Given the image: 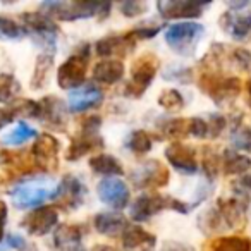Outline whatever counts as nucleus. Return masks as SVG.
I'll use <instances>...</instances> for the list:
<instances>
[{"mask_svg": "<svg viewBox=\"0 0 251 251\" xmlns=\"http://www.w3.org/2000/svg\"><path fill=\"white\" fill-rule=\"evenodd\" d=\"M84 236V227L79 224H62L57 227V230L53 232V244L59 250H73L77 248L83 241Z\"/></svg>", "mask_w": 251, "mask_h": 251, "instance_id": "24", "label": "nucleus"}, {"mask_svg": "<svg viewBox=\"0 0 251 251\" xmlns=\"http://www.w3.org/2000/svg\"><path fill=\"white\" fill-rule=\"evenodd\" d=\"M124 76V64L117 59H105L93 69V81L103 84H115Z\"/></svg>", "mask_w": 251, "mask_h": 251, "instance_id": "25", "label": "nucleus"}, {"mask_svg": "<svg viewBox=\"0 0 251 251\" xmlns=\"http://www.w3.org/2000/svg\"><path fill=\"white\" fill-rule=\"evenodd\" d=\"M23 23H25L26 33H31L36 40H42V43L45 47H53L55 45V38L59 35V28L53 23V19L50 16H47L45 12H25L21 16Z\"/></svg>", "mask_w": 251, "mask_h": 251, "instance_id": "12", "label": "nucleus"}, {"mask_svg": "<svg viewBox=\"0 0 251 251\" xmlns=\"http://www.w3.org/2000/svg\"><path fill=\"white\" fill-rule=\"evenodd\" d=\"M67 107L55 97H47L40 101V121L45 126L57 131H64L66 127Z\"/></svg>", "mask_w": 251, "mask_h": 251, "instance_id": "19", "label": "nucleus"}, {"mask_svg": "<svg viewBox=\"0 0 251 251\" xmlns=\"http://www.w3.org/2000/svg\"><path fill=\"white\" fill-rule=\"evenodd\" d=\"M69 251H84V250H83V248L77 246V248H73V250H69Z\"/></svg>", "mask_w": 251, "mask_h": 251, "instance_id": "48", "label": "nucleus"}, {"mask_svg": "<svg viewBox=\"0 0 251 251\" xmlns=\"http://www.w3.org/2000/svg\"><path fill=\"white\" fill-rule=\"evenodd\" d=\"M60 143L52 134H40L31 148L35 165L43 172H55L59 169Z\"/></svg>", "mask_w": 251, "mask_h": 251, "instance_id": "10", "label": "nucleus"}, {"mask_svg": "<svg viewBox=\"0 0 251 251\" xmlns=\"http://www.w3.org/2000/svg\"><path fill=\"white\" fill-rule=\"evenodd\" d=\"M31 138H36L35 127H31L28 122H19L14 129L4 138V145H7V147H19V145H25L26 141H29Z\"/></svg>", "mask_w": 251, "mask_h": 251, "instance_id": "31", "label": "nucleus"}, {"mask_svg": "<svg viewBox=\"0 0 251 251\" xmlns=\"http://www.w3.org/2000/svg\"><path fill=\"white\" fill-rule=\"evenodd\" d=\"M206 122H208V136H212V138L219 136L224 131V127H226V119L219 114L210 115V119Z\"/></svg>", "mask_w": 251, "mask_h": 251, "instance_id": "40", "label": "nucleus"}, {"mask_svg": "<svg viewBox=\"0 0 251 251\" xmlns=\"http://www.w3.org/2000/svg\"><path fill=\"white\" fill-rule=\"evenodd\" d=\"M14 112L12 110H7V108H0V131L4 129L5 126L11 124L12 121H14Z\"/></svg>", "mask_w": 251, "mask_h": 251, "instance_id": "44", "label": "nucleus"}, {"mask_svg": "<svg viewBox=\"0 0 251 251\" xmlns=\"http://www.w3.org/2000/svg\"><path fill=\"white\" fill-rule=\"evenodd\" d=\"M158 105L169 112L181 110L184 107V97L177 90H164L158 97Z\"/></svg>", "mask_w": 251, "mask_h": 251, "instance_id": "35", "label": "nucleus"}, {"mask_svg": "<svg viewBox=\"0 0 251 251\" xmlns=\"http://www.w3.org/2000/svg\"><path fill=\"white\" fill-rule=\"evenodd\" d=\"M158 66L160 62L153 53H145V55L138 57L131 67V81L126 84V95L131 98H140L151 84Z\"/></svg>", "mask_w": 251, "mask_h": 251, "instance_id": "7", "label": "nucleus"}, {"mask_svg": "<svg viewBox=\"0 0 251 251\" xmlns=\"http://www.w3.org/2000/svg\"><path fill=\"white\" fill-rule=\"evenodd\" d=\"M157 244V237L140 226H129L122 234L124 251H151Z\"/></svg>", "mask_w": 251, "mask_h": 251, "instance_id": "22", "label": "nucleus"}, {"mask_svg": "<svg viewBox=\"0 0 251 251\" xmlns=\"http://www.w3.org/2000/svg\"><path fill=\"white\" fill-rule=\"evenodd\" d=\"M26 29L23 25H19L18 21L5 16H0V40L5 42H14V40L25 38Z\"/></svg>", "mask_w": 251, "mask_h": 251, "instance_id": "34", "label": "nucleus"}, {"mask_svg": "<svg viewBox=\"0 0 251 251\" xmlns=\"http://www.w3.org/2000/svg\"><path fill=\"white\" fill-rule=\"evenodd\" d=\"M119 9L126 18H136V16L147 12L148 4H145V2H122Z\"/></svg>", "mask_w": 251, "mask_h": 251, "instance_id": "37", "label": "nucleus"}, {"mask_svg": "<svg viewBox=\"0 0 251 251\" xmlns=\"http://www.w3.org/2000/svg\"><path fill=\"white\" fill-rule=\"evenodd\" d=\"M101 119L98 115H91L81 124V131L71 140V145L66 151V158L71 162L79 160L81 157L103 148V140L98 134Z\"/></svg>", "mask_w": 251, "mask_h": 251, "instance_id": "4", "label": "nucleus"}, {"mask_svg": "<svg viewBox=\"0 0 251 251\" xmlns=\"http://www.w3.org/2000/svg\"><path fill=\"white\" fill-rule=\"evenodd\" d=\"M162 134L169 140H179L188 134H191V119H172L164 122L162 126Z\"/></svg>", "mask_w": 251, "mask_h": 251, "instance_id": "32", "label": "nucleus"}, {"mask_svg": "<svg viewBox=\"0 0 251 251\" xmlns=\"http://www.w3.org/2000/svg\"><path fill=\"white\" fill-rule=\"evenodd\" d=\"M248 93H250V97H251V81L248 83Z\"/></svg>", "mask_w": 251, "mask_h": 251, "instance_id": "49", "label": "nucleus"}, {"mask_svg": "<svg viewBox=\"0 0 251 251\" xmlns=\"http://www.w3.org/2000/svg\"><path fill=\"white\" fill-rule=\"evenodd\" d=\"M241 186H243V188H246L248 191H251V174L244 176V177L241 179Z\"/></svg>", "mask_w": 251, "mask_h": 251, "instance_id": "46", "label": "nucleus"}, {"mask_svg": "<svg viewBox=\"0 0 251 251\" xmlns=\"http://www.w3.org/2000/svg\"><path fill=\"white\" fill-rule=\"evenodd\" d=\"M42 9L47 16L59 21H76L98 16L107 18L110 12V4H97V2H45Z\"/></svg>", "mask_w": 251, "mask_h": 251, "instance_id": "3", "label": "nucleus"}, {"mask_svg": "<svg viewBox=\"0 0 251 251\" xmlns=\"http://www.w3.org/2000/svg\"><path fill=\"white\" fill-rule=\"evenodd\" d=\"M205 7H208L206 2H189V0H162L157 4L158 12L164 19L200 18Z\"/></svg>", "mask_w": 251, "mask_h": 251, "instance_id": "16", "label": "nucleus"}, {"mask_svg": "<svg viewBox=\"0 0 251 251\" xmlns=\"http://www.w3.org/2000/svg\"><path fill=\"white\" fill-rule=\"evenodd\" d=\"M210 251H251V239L244 236H222L210 244Z\"/></svg>", "mask_w": 251, "mask_h": 251, "instance_id": "28", "label": "nucleus"}, {"mask_svg": "<svg viewBox=\"0 0 251 251\" xmlns=\"http://www.w3.org/2000/svg\"><path fill=\"white\" fill-rule=\"evenodd\" d=\"M165 158L176 171L182 174H195L198 171V160H196V151L191 147L182 143H172L165 150Z\"/></svg>", "mask_w": 251, "mask_h": 251, "instance_id": "18", "label": "nucleus"}, {"mask_svg": "<svg viewBox=\"0 0 251 251\" xmlns=\"http://www.w3.org/2000/svg\"><path fill=\"white\" fill-rule=\"evenodd\" d=\"M136 47V42L131 38L127 33L126 35H114V36H105V38L98 40L95 45V52L98 57H112V55H122L131 53Z\"/></svg>", "mask_w": 251, "mask_h": 251, "instance_id": "21", "label": "nucleus"}, {"mask_svg": "<svg viewBox=\"0 0 251 251\" xmlns=\"http://www.w3.org/2000/svg\"><path fill=\"white\" fill-rule=\"evenodd\" d=\"M93 226L103 236H119L124 234V230L131 226L124 215L115 212H101L98 215H95Z\"/></svg>", "mask_w": 251, "mask_h": 251, "instance_id": "23", "label": "nucleus"}, {"mask_svg": "<svg viewBox=\"0 0 251 251\" xmlns=\"http://www.w3.org/2000/svg\"><path fill=\"white\" fill-rule=\"evenodd\" d=\"M153 147V138L150 136V133L143 129H138L134 133H131L126 140V148L131 150L134 155H145L151 150Z\"/></svg>", "mask_w": 251, "mask_h": 251, "instance_id": "30", "label": "nucleus"}, {"mask_svg": "<svg viewBox=\"0 0 251 251\" xmlns=\"http://www.w3.org/2000/svg\"><path fill=\"white\" fill-rule=\"evenodd\" d=\"M98 198H100L101 203H105L107 206L115 210H121L124 206H127L131 198L129 188L124 181L115 177H107L103 181H100L97 188Z\"/></svg>", "mask_w": 251, "mask_h": 251, "instance_id": "14", "label": "nucleus"}, {"mask_svg": "<svg viewBox=\"0 0 251 251\" xmlns=\"http://www.w3.org/2000/svg\"><path fill=\"white\" fill-rule=\"evenodd\" d=\"M220 23L224 31H227L237 42L251 38V12L229 11L222 16Z\"/></svg>", "mask_w": 251, "mask_h": 251, "instance_id": "20", "label": "nucleus"}, {"mask_svg": "<svg viewBox=\"0 0 251 251\" xmlns=\"http://www.w3.org/2000/svg\"><path fill=\"white\" fill-rule=\"evenodd\" d=\"M57 186L59 184L49 177L26 179L11 191L12 203L16 208H40L47 200H52Z\"/></svg>", "mask_w": 251, "mask_h": 251, "instance_id": "1", "label": "nucleus"}, {"mask_svg": "<svg viewBox=\"0 0 251 251\" xmlns=\"http://www.w3.org/2000/svg\"><path fill=\"white\" fill-rule=\"evenodd\" d=\"M232 145L237 150L250 151L251 153V129L250 127H239L232 134Z\"/></svg>", "mask_w": 251, "mask_h": 251, "instance_id": "36", "label": "nucleus"}, {"mask_svg": "<svg viewBox=\"0 0 251 251\" xmlns=\"http://www.w3.org/2000/svg\"><path fill=\"white\" fill-rule=\"evenodd\" d=\"M90 167L93 172H97V174H100V176H105V177H114V176L124 174V169H122L121 162L115 157L107 155V153H100V155L91 157Z\"/></svg>", "mask_w": 251, "mask_h": 251, "instance_id": "27", "label": "nucleus"}, {"mask_svg": "<svg viewBox=\"0 0 251 251\" xmlns=\"http://www.w3.org/2000/svg\"><path fill=\"white\" fill-rule=\"evenodd\" d=\"M131 181L138 189L164 188L169 184V171L158 160H150L131 172Z\"/></svg>", "mask_w": 251, "mask_h": 251, "instance_id": "11", "label": "nucleus"}, {"mask_svg": "<svg viewBox=\"0 0 251 251\" xmlns=\"http://www.w3.org/2000/svg\"><path fill=\"white\" fill-rule=\"evenodd\" d=\"M84 198H86V188L74 176H66L59 182V186H57L55 193L52 196L55 206L62 208L64 212H74V210H77L83 205Z\"/></svg>", "mask_w": 251, "mask_h": 251, "instance_id": "9", "label": "nucleus"}, {"mask_svg": "<svg viewBox=\"0 0 251 251\" xmlns=\"http://www.w3.org/2000/svg\"><path fill=\"white\" fill-rule=\"evenodd\" d=\"M200 86L210 95L215 103L222 105L239 95L241 81L237 77H220L215 73H205L200 77Z\"/></svg>", "mask_w": 251, "mask_h": 251, "instance_id": "8", "label": "nucleus"}, {"mask_svg": "<svg viewBox=\"0 0 251 251\" xmlns=\"http://www.w3.org/2000/svg\"><path fill=\"white\" fill-rule=\"evenodd\" d=\"M7 246L14 248V250H26V239L21 236V234H9L7 237Z\"/></svg>", "mask_w": 251, "mask_h": 251, "instance_id": "43", "label": "nucleus"}, {"mask_svg": "<svg viewBox=\"0 0 251 251\" xmlns=\"http://www.w3.org/2000/svg\"><path fill=\"white\" fill-rule=\"evenodd\" d=\"M59 220V212L55 206H40L23 219L21 227L31 236H45L55 227Z\"/></svg>", "mask_w": 251, "mask_h": 251, "instance_id": "13", "label": "nucleus"}, {"mask_svg": "<svg viewBox=\"0 0 251 251\" xmlns=\"http://www.w3.org/2000/svg\"><path fill=\"white\" fill-rule=\"evenodd\" d=\"M21 91V84L12 74H0V103H9L18 98Z\"/></svg>", "mask_w": 251, "mask_h": 251, "instance_id": "33", "label": "nucleus"}, {"mask_svg": "<svg viewBox=\"0 0 251 251\" xmlns=\"http://www.w3.org/2000/svg\"><path fill=\"white\" fill-rule=\"evenodd\" d=\"M160 31V26L158 25H153L151 28H145V26H140V28L133 29V31H129L127 35L131 36V38L134 40V42H138V40H148V38H153L157 33Z\"/></svg>", "mask_w": 251, "mask_h": 251, "instance_id": "39", "label": "nucleus"}, {"mask_svg": "<svg viewBox=\"0 0 251 251\" xmlns=\"http://www.w3.org/2000/svg\"><path fill=\"white\" fill-rule=\"evenodd\" d=\"M160 251H196V250L193 246H189V244L177 243V241H167Z\"/></svg>", "mask_w": 251, "mask_h": 251, "instance_id": "42", "label": "nucleus"}, {"mask_svg": "<svg viewBox=\"0 0 251 251\" xmlns=\"http://www.w3.org/2000/svg\"><path fill=\"white\" fill-rule=\"evenodd\" d=\"M90 45L79 47L57 71V83L62 90H77L84 84L88 64H90Z\"/></svg>", "mask_w": 251, "mask_h": 251, "instance_id": "5", "label": "nucleus"}, {"mask_svg": "<svg viewBox=\"0 0 251 251\" xmlns=\"http://www.w3.org/2000/svg\"><path fill=\"white\" fill-rule=\"evenodd\" d=\"M191 136L195 138H206L208 136V122L201 117L191 119Z\"/></svg>", "mask_w": 251, "mask_h": 251, "instance_id": "41", "label": "nucleus"}, {"mask_svg": "<svg viewBox=\"0 0 251 251\" xmlns=\"http://www.w3.org/2000/svg\"><path fill=\"white\" fill-rule=\"evenodd\" d=\"M165 208H171V196L145 193V195L138 196L136 201L131 206V219L134 222H145Z\"/></svg>", "mask_w": 251, "mask_h": 251, "instance_id": "15", "label": "nucleus"}, {"mask_svg": "<svg viewBox=\"0 0 251 251\" xmlns=\"http://www.w3.org/2000/svg\"><path fill=\"white\" fill-rule=\"evenodd\" d=\"M219 165H222L220 164V158L212 150H205V155H203V169L208 174V177H215L217 172H219Z\"/></svg>", "mask_w": 251, "mask_h": 251, "instance_id": "38", "label": "nucleus"}, {"mask_svg": "<svg viewBox=\"0 0 251 251\" xmlns=\"http://www.w3.org/2000/svg\"><path fill=\"white\" fill-rule=\"evenodd\" d=\"M53 69V55L50 52H43L42 55H38L35 64V71L31 76V90L40 91L43 88L49 86L50 76H52Z\"/></svg>", "mask_w": 251, "mask_h": 251, "instance_id": "26", "label": "nucleus"}, {"mask_svg": "<svg viewBox=\"0 0 251 251\" xmlns=\"http://www.w3.org/2000/svg\"><path fill=\"white\" fill-rule=\"evenodd\" d=\"M203 35L205 28L198 23H177L165 29V42L176 53L188 57L195 52Z\"/></svg>", "mask_w": 251, "mask_h": 251, "instance_id": "6", "label": "nucleus"}, {"mask_svg": "<svg viewBox=\"0 0 251 251\" xmlns=\"http://www.w3.org/2000/svg\"><path fill=\"white\" fill-rule=\"evenodd\" d=\"M205 217L206 230L239 229L246 222V205L239 198H222Z\"/></svg>", "mask_w": 251, "mask_h": 251, "instance_id": "2", "label": "nucleus"}, {"mask_svg": "<svg viewBox=\"0 0 251 251\" xmlns=\"http://www.w3.org/2000/svg\"><path fill=\"white\" fill-rule=\"evenodd\" d=\"M7 222V205L4 201H0V243L4 239V227Z\"/></svg>", "mask_w": 251, "mask_h": 251, "instance_id": "45", "label": "nucleus"}, {"mask_svg": "<svg viewBox=\"0 0 251 251\" xmlns=\"http://www.w3.org/2000/svg\"><path fill=\"white\" fill-rule=\"evenodd\" d=\"M222 167H224V172L229 176L244 174L246 171H250L251 160L248 157H244V155L237 153V151L227 150L222 158Z\"/></svg>", "mask_w": 251, "mask_h": 251, "instance_id": "29", "label": "nucleus"}, {"mask_svg": "<svg viewBox=\"0 0 251 251\" xmlns=\"http://www.w3.org/2000/svg\"><path fill=\"white\" fill-rule=\"evenodd\" d=\"M103 101V93L95 84H83L77 90H73L67 98V108L69 112H84L97 108Z\"/></svg>", "mask_w": 251, "mask_h": 251, "instance_id": "17", "label": "nucleus"}, {"mask_svg": "<svg viewBox=\"0 0 251 251\" xmlns=\"http://www.w3.org/2000/svg\"><path fill=\"white\" fill-rule=\"evenodd\" d=\"M91 251H115L112 246H107V244H97Z\"/></svg>", "mask_w": 251, "mask_h": 251, "instance_id": "47", "label": "nucleus"}]
</instances>
